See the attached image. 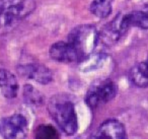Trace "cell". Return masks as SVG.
Segmentation results:
<instances>
[{"mask_svg":"<svg viewBox=\"0 0 148 139\" xmlns=\"http://www.w3.org/2000/svg\"><path fill=\"white\" fill-rule=\"evenodd\" d=\"M48 110L58 126L68 135L77 131V116L74 105L66 96L58 94L50 98Z\"/></svg>","mask_w":148,"mask_h":139,"instance_id":"1","label":"cell"},{"mask_svg":"<svg viewBox=\"0 0 148 139\" xmlns=\"http://www.w3.org/2000/svg\"><path fill=\"white\" fill-rule=\"evenodd\" d=\"M35 8V0H0V31L13 29Z\"/></svg>","mask_w":148,"mask_h":139,"instance_id":"2","label":"cell"},{"mask_svg":"<svg viewBox=\"0 0 148 139\" xmlns=\"http://www.w3.org/2000/svg\"><path fill=\"white\" fill-rule=\"evenodd\" d=\"M70 43L78 53L80 61L92 54L99 43V32L93 25H84L75 28L68 36Z\"/></svg>","mask_w":148,"mask_h":139,"instance_id":"3","label":"cell"},{"mask_svg":"<svg viewBox=\"0 0 148 139\" xmlns=\"http://www.w3.org/2000/svg\"><path fill=\"white\" fill-rule=\"evenodd\" d=\"M117 94V85L112 80H99L90 86L85 96L87 106L97 109L112 100Z\"/></svg>","mask_w":148,"mask_h":139,"instance_id":"4","label":"cell"},{"mask_svg":"<svg viewBox=\"0 0 148 139\" xmlns=\"http://www.w3.org/2000/svg\"><path fill=\"white\" fill-rule=\"evenodd\" d=\"M27 121L21 114L0 119V134L4 139H23L27 136Z\"/></svg>","mask_w":148,"mask_h":139,"instance_id":"5","label":"cell"},{"mask_svg":"<svg viewBox=\"0 0 148 139\" xmlns=\"http://www.w3.org/2000/svg\"><path fill=\"white\" fill-rule=\"evenodd\" d=\"M88 139H127L124 125L115 119L107 120L89 136Z\"/></svg>","mask_w":148,"mask_h":139,"instance_id":"6","label":"cell"},{"mask_svg":"<svg viewBox=\"0 0 148 139\" xmlns=\"http://www.w3.org/2000/svg\"><path fill=\"white\" fill-rule=\"evenodd\" d=\"M17 70H18V73L21 76L33 79L42 84L49 83L53 79V75H52V72L50 71L49 68L39 63L21 65L18 66Z\"/></svg>","mask_w":148,"mask_h":139,"instance_id":"7","label":"cell"},{"mask_svg":"<svg viewBox=\"0 0 148 139\" xmlns=\"http://www.w3.org/2000/svg\"><path fill=\"white\" fill-rule=\"evenodd\" d=\"M50 57L58 62H80L78 53L68 42H57L50 48Z\"/></svg>","mask_w":148,"mask_h":139,"instance_id":"8","label":"cell"},{"mask_svg":"<svg viewBox=\"0 0 148 139\" xmlns=\"http://www.w3.org/2000/svg\"><path fill=\"white\" fill-rule=\"evenodd\" d=\"M122 23L126 31L132 27L148 30V6L140 10H134L127 14H122Z\"/></svg>","mask_w":148,"mask_h":139,"instance_id":"9","label":"cell"},{"mask_svg":"<svg viewBox=\"0 0 148 139\" xmlns=\"http://www.w3.org/2000/svg\"><path fill=\"white\" fill-rule=\"evenodd\" d=\"M0 89L7 98H13L18 92V83L15 76L6 69H0Z\"/></svg>","mask_w":148,"mask_h":139,"instance_id":"10","label":"cell"},{"mask_svg":"<svg viewBox=\"0 0 148 139\" xmlns=\"http://www.w3.org/2000/svg\"><path fill=\"white\" fill-rule=\"evenodd\" d=\"M130 80L138 87L148 86V61L140 62L130 70Z\"/></svg>","mask_w":148,"mask_h":139,"instance_id":"11","label":"cell"},{"mask_svg":"<svg viewBox=\"0 0 148 139\" xmlns=\"http://www.w3.org/2000/svg\"><path fill=\"white\" fill-rule=\"evenodd\" d=\"M113 10V0H92L90 11L99 19H106Z\"/></svg>","mask_w":148,"mask_h":139,"instance_id":"12","label":"cell"},{"mask_svg":"<svg viewBox=\"0 0 148 139\" xmlns=\"http://www.w3.org/2000/svg\"><path fill=\"white\" fill-rule=\"evenodd\" d=\"M35 139H60L58 131L51 125H40L35 132Z\"/></svg>","mask_w":148,"mask_h":139,"instance_id":"13","label":"cell"},{"mask_svg":"<svg viewBox=\"0 0 148 139\" xmlns=\"http://www.w3.org/2000/svg\"><path fill=\"white\" fill-rule=\"evenodd\" d=\"M23 96L27 103L31 105H41L43 103V96L41 92L29 84H27L23 88Z\"/></svg>","mask_w":148,"mask_h":139,"instance_id":"14","label":"cell"},{"mask_svg":"<svg viewBox=\"0 0 148 139\" xmlns=\"http://www.w3.org/2000/svg\"><path fill=\"white\" fill-rule=\"evenodd\" d=\"M76 139H82V138H81V137H78V138H76Z\"/></svg>","mask_w":148,"mask_h":139,"instance_id":"15","label":"cell"}]
</instances>
